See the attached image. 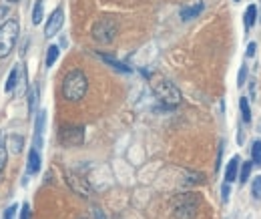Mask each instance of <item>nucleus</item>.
Here are the masks:
<instances>
[{"label": "nucleus", "instance_id": "1", "mask_svg": "<svg viewBox=\"0 0 261 219\" xmlns=\"http://www.w3.org/2000/svg\"><path fill=\"white\" fill-rule=\"evenodd\" d=\"M86 90H89V79H86V75L78 69L67 73L65 81H63V97L67 101H80L84 95H86Z\"/></svg>", "mask_w": 261, "mask_h": 219}, {"label": "nucleus", "instance_id": "2", "mask_svg": "<svg viewBox=\"0 0 261 219\" xmlns=\"http://www.w3.org/2000/svg\"><path fill=\"white\" fill-rule=\"evenodd\" d=\"M201 199L197 193H181L173 199V217L175 219H195Z\"/></svg>", "mask_w": 261, "mask_h": 219}, {"label": "nucleus", "instance_id": "3", "mask_svg": "<svg viewBox=\"0 0 261 219\" xmlns=\"http://www.w3.org/2000/svg\"><path fill=\"white\" fill-rule=\"evenodd\" d=\"M91 35H93V39L97 43L109 44V43L114 41V37L119 35V22L114 20V18H111V16H105V18H101V20H97L93 24Z\"/></svg>", "mask_w": 261, "mask_h": 219}, {"label": "nucleus", "instance_id": "4", "mask_svg": "<svg viewBox=\"0 0 261 219\" xmlns=\"http://www.w3.org/2000/svg\"><path fill=\"white\" fill-rule=\"evenodd\" d=\"M18 33H20L18 20H14V18L6 20L2 26H0V58H4L12 52L14 44L18 41Z\"/></svg>", "mask_w": 261, "mask_h": 219}, {"label": "nucleus", "instance_id": "5", "mask_svg": "<svg viewBox=\"0 0 261 219\" xmlns=\"http://www.w3.org/2000/svg\"><path fill=\"white\" fill-rule=\"evenodd\" d=\"M153 90H155V95H157V99L163 103V105H167V107H177L179 103H181V90L173 85L171 81H157L155 85H153Z\"/></svg>", "mask_w": 261, "mask_h": 219}, {"label": "nucleus", "instance_id": "6", "mask_svg": "<svg viewBox=\"0 0 261 219\" xmlns=\"http://www.w3.org/2000/svg\"><path fill=\"white\" fill-rule=\"evenodd\" d=\"M59 141L65 147H78L84 143V129L82 127H63L59 131Z\"/></svg>", "mask_w": 261, "mask_h": 219}, {"label": "nucleus", "instance_id": "7", "mask_svg": "<svg viewBox=\"0 0 261 219\" xmlns=\"http://www.w3.org/2000/svg\"><path fill=\"white\" fill-rule=\"evenodd\" d=\"M67 183L71 185V189H73L76 195H80V197H91V185H89V181H86L82 175L71 171V173L67 175Z\"/></svg>", "mask_w": 261, "mask_h": 219}, {"label": "nucleus", "instance_id": "8", "mask_svg": "<svg viewBox=\"0 0 261 219\" xmlns=\"http://www.w3.org/2000/svg\"><path fill=\"white\" fill-rule=\"evenodd\" d=\"M63 22H65V12H63V8H56L50 14V18H48V22L44 26V37H48V39L54 37L63 28Z\"/></svg>", "mask_w": 261, "mask_h": 219}, {"label": "nucleus", "instance_id": "9", "mask_svg": "<svg viewBox=\"0 0 261 219\" xmlns=\"http://www.w3.org/2000/svg\"><path fill=\"white\" fill-rule=\"evenodd\" d=\"M203 10H205V2H203V0H199V2H195V4H191V6L181 8L179 16H181L183 20H191V18H197Z\"/></svg>", "mask_w": 261, "mask_h": 219}, {"label": "nucleus", "instance_id": "10", "mask_svg": "<svg viewBox=\"0 0 261 219\" xmlns=\"http://www.w3.org/2000/svg\"><path fill=\"white\" fill-rule=\"evenodd\" d=\"M44 121H46V113L40 111L37 117V125H35V149H40L42 145V133H44Z\"/></svg>", "mask_w": 261, "mask_h": 219}, {"label": "nucleus", "instance_id": "11", "mask_svg": "<svg viewBox=\"0 0 261 219\" xmlns=\"http://www.w3.org/2000/svg\"><path fill=\"white\" fill-rule=\"evenodd\" d=\"M239 163H241L239 155H235V157H231V161H229V165H227V169H225V181H227V183H233V181L237 179Z\"/></svg>", "mask_w": 261, "mask_h": 219}, {"label": "nucleus", "instance_id": "12", "mask_svg": "<svg viewBox=\"0 0 261 219\" xmlns=\"http://www.w3.org/2000/svg\"><path fill=\"white\" fill-rule=\"evenodd\" d=\"M99 58L101 60H105L109 67H112L114 71H121V73H131V69L125 65V62H121V60H117V58H112V56H109V54H103V52H99Z\"/></svg>", "mask_w": 261, "mask_h": 219}, {"label": "nucleus", "instance_id": "13", "mask_svg": "<svg viewBox=\"0 0 261 219\" xmlns=\"http://www.w3.org/2000/svg\"><path fill=\"white\" fill-rule=\"evenodd\" d=\"M28 173L31 175H35V173H38V169H40V153H38V149H33L31 153H28Z\"/></svg>", "mask_w": 261, "mask_h": 219}, {"label": "nucleus", "instance_id": "14", "mask_svg": "<svg viewBox=\"0 0 261 219\" xmlns=\"http://www.w3.org/2000/svg\"><path fill=\"white\" fill-rule=\"evenodd\" d=\"M243 18H245V20H243V22H245V30H251V28L255 26V22H257V6H255V4L247 6Z\"/></svg>", "mask_w": 261, "mask_h": 219}, {"label": "nucleus", "instance_id": "15", "mask_svg": "<svg viewBox=\"0 0 261 219\" xmlns=\"http://www.w3.org/2000/svg\"><path fill=\"white\" fill-rule=\"evenodd\" d=\"M59 54H61V50H59V46H48V50H46V67L50 69V67H54V62H56V58H59Z\"/></svg>", "mask_w": 261, "mask_h": 219}, {"label": "nucleus", "instance_id": "16", "mask_svg": "<svg viewBox=\"0 0 261 219\" xmlns=\"http://www.w3.org/2000/svg\"><path fill=\"white\" fill-rule=\"evenodd\" d=\"M16 79H18V67H14L6 79V85H4V92H12L14 87H16Z\"/></svg>", "mask_w": 261, "mask_h": 219}, {"label": "nucleus", "instance_id": "17", "mask_svg": "<svg viewBox=\"0 0 261 219\" xmlns=\"http://www.w3.org/2000/svg\"><path fill=\"white\" fill-rule=\"evenodd\" d=\"M251 161L255 165H261V141H253L251 147Z\"/></svg>", "mask_w": 261, "mask_h": 219}, {"label": "nucleus", "instance_id": "18", "mask_svg": "<svg viewBox=\"0 0 261 219\" xmlns=\"http://www.w3.org/2000/svg\"><path fill=\"white\" fill-rule=\"evenodd\" d=\"M239 109H241L243 121H245V123H249V121H251V109H249V103H247V99H245V97H241V99H239Z\"/></svg>", "mask_w": 261, "mask_h": 219}, {"label": "nucleus", "instance_id": "19", "mask_svg": "<svg viewBox=\"0 0 261 219\" xmlns=\"http://www.w3.org/2000/svg\"><path fill=\"white\" fill-rule=\"evenodd\" d=\"M6 159H8V151H6V145H4L2 137H0V173H2L4 167H6Z\"/></svg>", "mask_w": 261, "mask_h": 219}, {"label": "nucleus", "instance_id": "20", "mask_svg": "<svg viewBox=\"0 0 261 219\" xmlns=\"http://www.w3.org/2000/svg\"><path fill=\"white\" fill-rule=\"evenodd\" d=\"M251 195L255 199H261V175L253 177V185H251Z\"/></svg>", "mask_w": 261, "mask_h": 219}, {"label": "nucleus", "instance_id": "21", "mask_svg": "<svg viewBox=\"0 0 261 219\" xmlns=\"http://www.w3.org/2000/svg\"><path fill=\"white\" fill-rule=\"evenodd\" d=\"M251 167H253V161L243 163L241 173H239V181H241V183H247V179H249V175H251Z\"/></svg>", "mask_w": 261, "mask_h": 219}, {"label": "nucleus", "instance_id": "22", "mask_svg": "<svg viewBox=\"0 0 261 219\" xmlns=\"http://www.w3.org/2000/svg\"><path fill=\"white\" fill-rule=\"evenodd\" d=\"M42 14H44V10H42V2L38 0V2L35 4V10H33V22H35V24L42 22Z\"/></svg>", "mask_w": 261, "mask_h": 219}, {"label": "nucleus", "instance_id": "23", "mask_svg": "<svg viewBox=\"0 0 261 219\" xmlns=\"http://www.w3.org/2000/svg\"><path fill=\"white\" fill-rule=\"evenodd\" d=\"M16 209H18V205L12 203V205L4 211V217H2V219H14V217H16Z\"/></svg>", "mask_w": 261, "mask_h": 219}, {"label": "nucleus", "instance_id": "24", "mask_svg": "<svg viewBox=\"0 0 261 219\" xmlns=\"http://www.w3.org/2000/svg\"><path fill=\"white\" fill-rule=\"evenodd\" d=\"M10 143H12V151H14V153H20L22 139H20V137H10Z\"/></svg>", "mask_w": 261, "mask_h": 219}, {"label": "nucleus", "instance_id": "25", "mask_svg": "<svg viewBox=\"0 0 261 219\" xmlns=\"http://www.w3.org/2000/svg\"><path fill=\"white\" fill-rule=\"evenodd\" d=\"M20 219H33V215H31V205H28V203H24V205H22Z\"/></svg>", "mask_w": 261, "mask_h": 219}, {"label": "nucleus", "instance_id": "26", "mask_svg": "<svg viewBox=\"0 0 261 219\" xmlns=\"http://www.w3.org/2000/svg\"><path fill=\"white\" fill-rule=\"evenodd\" d=\"M245 77H247V67H241L239 77H237V85H239V87H243V85H245Z\"/></svg>", "mask_w": 261, "mask_h": 219}, {"label": "nucleus", "instance_id": "27", "mask_svg": "<svg viewBox=\"0 0 261 219\" xmlns=\"http://www.w3.org/2000/svg\"><path fill=\"white\" fill-rule=\"evenodd\" d=\"M221 191H223V201L227 203V201H229V183H227V181H225V185H223Z\"/></svg>", "mask_w": 261, "mask_h": 219}, {"label": "nucleus", "instance_id": "28", "mask_svg": "<svg viewBox=\"0 0 261 219\" xmlns=\"http://www.w3.org/2000/svg\"><path fill=\"white\" fill-rule=\"evenodd\" d=\"M255 48H257V44L255 43H249L247 44V56H253L255 54Z\"/></svg>", "mask_w": 261, "mask_h": 219}, {"label": "nucleus", "instance_id": "29", "mask_svg": "<svg viewBox=\"0 0 261 219\" xmlns=\"http://www.w3.org/2000/svg\"><path fill=\"white\" fill-rule=\"evenodd\" d=\"M93 215H95V219H107V215H105V213H103V209H99V207L93 211Z\"/></svg>", "mask_w": 261, "mask_h": 219}, {"label": "nucleus", "instance_id": "30", "mask_svg": "<svg viewBox=\"0 0 261 219\" xmlns=\"http://www.w3.org/2000/svg\"><path fill=\"white\" fill-rule=\"evenodd\" d=\"M6 2H18V0H6Z\"/></svg>", "mask_w": 261, "mask_h": 219}, {"label": "nucleus", "instance_id": "31", "mask_svg": "<svg viewBox=\"0 0 261 219\" xmlns=\"http://www.w3.org/2000/svg\"><path fill=\"white\" fill-rule=\"evenodd\" d=\"M80 219H86V217H80Z\"/></svg>", "mask_w": 261, "mask_h": 219}, {"label": "nucleus", "instance_id": "32", "mask_svg": "<svg viewBox=\"0 0 261 219\" xmlns=\"http://www.w3.org/2000/svg\"><path fill=\"white\" fill-rule=\"evenodd\" d=\"M235 2H239V0H235Z\"/></svg>", "mask_w": 261, "mask_h": 219}]
</instances>
